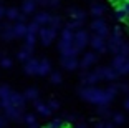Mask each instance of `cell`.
Masks as SVG:
<instances>
[{"label":"cell","mask_w":129,"mask_h":128,"mask_svg":"<svg viewBox=\"0 0 129 128\" xmlns=\"http://www.w3.org/2000/svg\"><path fill=\"white\" fill-rule=\"evenodd\" d=\"M94 73L98 75L99 80H114L118 77V72L113 67H99Z\"/></svg>","instance_id":"52a82bcc"},{"label":"cell","mask_w":129,"mask_h":128,"mask_svg":"<svg viewBox=\"0 0 129 128\" xmlns=\"http://www.w3.org/2000/svg\"><path fill=\"white\" fill-rule=\"evenodd\" d=\"M122 2H129V0H122Z\"/></svg>","instance_id":"7bdbcfd3"},{"label":"cell","mask_w":129,"mask_h":128,"mask_svg":"<svg viewBox=\"0 0 129 128\" xmlns=\"http://www.w3.org/2000/svg\"><path fill=\"white\" fill-rule=\"evenodd\" d=\"M96 82H99L98 75H96L94 72L93 73H86V75H83V83L86 85V87H91V85H94Z\"/></svg>","instance_id":"ffe728a7"},{"label":"cell","mask_w":129,"mask_h":128,"mask_svg":"<svg viewBox=\"0 0 129 128\" xmlns=\"http://www.w3.org/2000/svg\"><path fill=\"white\" fill-rule=\"evenodd\" d=\"M76 128H86V125H84V123H80V125H76Z\"/></svg>","instance_id":"b9f144b4"},{"label":"cell","mask_w":129,"mask_h":128,"mask_svg":"<svg viewBox=\"0 0 129 128\" xmlns=\"http://www.w3.org/2000/svg\"><path fill=\"white\" fill-rule=\"evenodd\" d=\"M56 33H58V28H56V27L45 25V27H42V28H40L38 37H40V42H42L43 45H50V43L56 38Z\"/></svg>","instance_id":"3957f363"},{"label":"cell","mask_w":129,"mask_h":128,"mask_svg":"<svg viewBox=\"0 0 129 128\" xmlns=\"http://www.w3.org/2000/svg\"><path fill=\"white\" fill-rule=\"evenodd\" d=\"M50 19H51V15H50L48 12H40V13L35 15L33 22L37 23V25H40V27H45V25H48V23H50Z\"/></svg>","instance_id":"7c38bea8"},{"label":"cell","mask_w":129,"mask_h":128,"mask_svg":"<svg viewBox=\"0 0 129 128\" xmlns=\"http://www.w3.org/2000/svg\"><path fill=\"white\" fill-rule=\"evenodd\" d=\"M98 113L101 115V117H109V115H111V113H109V108H108V105H99Z\"/></svg>","instance_id":"f546056e"},{"label":"cell","mask_w":129,"mask_h":128,"mask_svg":"<svg viewBox=\"0 0 129 128\" xmlns=\"http://www.w3.org/2000/svg\"><path fill=\"white\" fill-rule=\"evenodd\" d=\"M60 82H61V75H60V73H51V83L58 85Z\"/></svg>","instance_id":"e575fe53"},{"label":"cell","mask_w":129,"mask_h":128,"mask_svg":"<svg viewBox=\"0 0 129 128\" xmlns=\"http://www.w3.org/2000/svg\"><path fill=\"white\" fill-rule=\"evenodd\" d=\"M119 90H122V92H129V87H127V85H119Z\"/></svg>","instance_id":"74e56055"},{"label":"cell","mask_w":129,"mask_h":128,"mask_svg":"<svg viewBox=\"0 0 129 128\" xmlns=\"http://www.w3.org/2000/svg\"><path fill=\"white\" fill-rule=\"evenodd\" d=\"M35 110H37L40 115H43V117H48L50 113H51V110L48 108V105H46V103H42V102H35Z\"/></svg>","instance_id":"d6986e66"},{"label":"cell","mask_w":129,"mask_h":128,"mask_svg":"<svg viewBox=\"0 0 129 128\" xmlns=\"http://www.w3.org/2000/svg\"><path fill=\"white\" fill-rule=\"evenodd\" d=\"M2 17H5V8L0 5V19H2Z\"/></svg>","instance_id":"ab89813d"},{"label":"cell","mask_w":129,"mask_h":128,"mask_svg":"<svg viewBox=\"0 0 129 128\" xmlns=\"http://www.w3.org/2000/svg\"><path fill=\"white\" fill-rule=\"evenodd\" d=\"M84 17H86V13H84L83 10H78V8H71V19H73V20H78V22L83 23Z\"/></svg>","instance_id":"7402d4cb"},{"label":"cell","mask_w":129,"mask_h":128,"mask_svg":"<svg viewBox=\"0 0 129 128\" xmlns=\"http://www.w3.org/2000/svg\"><path fill=\"white\" fill-rule=\"evenodd\" d=\"M116 55H122V57H129V45L127 43H124L122 42L121 45L118 47V50H116Z\"/></svg>","instance_id":"4316f807"},{"label":"cell","mask_w":129,"mask_h":128,"mask_svg":"<svg viewBox=\"0 0 129 128\" xmlns=\"http://www.w3.org/2000/svg\"><path fill=\"white\" fill-rule=\"evenodd\" d=\"M61 65L66 70H76L80 63L76 60V57H61Z\"/></svg>","instance_id":"8fae6325"},{"label":"cell","mask_w":129,"mask_h":128,"mask_svg":"<svg viewBox=\"0 0 129 128\" xmlns=\"http://www.w3.org/2000/svg\"><path fill=\"white\" fill-rule=\"evenodd\" d=\"M89 43H91V47L96 50V52L99 53H106L108 52V45H106V38L99 37V35H93L91 38H89Z\"/></svg>","instance_id":"8992f818"},{"label":"cell","mask_w":129,"mask_h":128,"mask_svg":"<svg viewBox=\"0 0 129 128\" xmlns=\"http://www.w3.org/2000/svg\"><path fill=\"white\" fill-rule=\"evenodd\" d=\"M96 128H113V125L108 123V121H101V123L96 125Z\"/></svg>","instance_id":"d590c367"},{"label":"cell","mask_w":129,"mask_h":128,"mask_svg":"<svg viewBox=\"0 0 129 128\" xmlns=\"http://www.w3.org/2000/svg\"><path fill=\"white\" fill-rule=\"evenodd\" d=\"M124 108L129 110V98H126V102H124Z\"/></svg>","instance_id":"60d3db41"},{"label":"cell","mask_w":129,"mask_h":128,"mask_svg":"<svg viewBox=\"0 0 129 128\" xmlns=\"http://www.w3.org/2000/svg\"><path fill=\"white\" fill-rule=\"evenodd\" d=\"M4 40H12V38H17L15 37V32H13V27L12 25H4V33H2Z\"/></svg>","instance_id":"44dd1931"},{"label":"cell","mask_w":129,"mask_h":128,"mask_svg":"<svg viewBox=\"0 0 129 128\" xmlns=\"http://www.w3.org/2000/svg\"><path fill=\"white\" fill-rule=\"evenodd\" d=\"M96 60H98V55H96L94 52H88V53H84L83 60L80 62V67L88 68V67H91L93 63H96Z\"/></svg>","instance_id":"30bf717a"},{"label":"cell","mask_w":129,"mask_h":128,"mask_svg":"<svg viewBox=\"0 0 129 128\" xmlns=\"http://www.w3.org/2000/svg\"><path fill=\"white\" fill-rule=\"evenodd\" d=\"M119 87H109L106 90L103 88H94V87H83L80 90V95L81 98H84L86 102H91V103H96V105H108V103L116 97Z\"/></svg>","instance_id":"6da1fadb"},{"label":"cell","mask_w":129,"mask_h":128,"mask_svg":"<svg viewBox=\"0 0 129 128\" xmlns=\"http://www.w3.org/2000/svg\"><path fill=\"white\" fill-rule=\"evenodd\" d=\"M38 90H35V88H28L25 93H23V97H25V100H31V102H37L38 98Z\"/></svg>","instance_id":"603a6c76"},{"label":"cell","mask_w":129,"mask_h":128,"mask_svg":"<svg viewBox=\"0 0 129 128\" xmlns=\"http://www.w3.org/2000/svg\"><path fill=\"white\" fill-rule=\"evenodd\" d=\"M103 13H104V7H103V5H99V4H96V5H93L91 7V15L93 17H101Z\"/></svg>","instance_id":"484cf974"},{"label":"cell","mask_w":129,"mask_h":128,"mask_svg":"<svg viewBox=\"0 0 129 128\" xmlns=\"http://www.w3.org/2000/svg\"><path fill=\"white\" fill-rule=\"evenodd\" d=\"M31 52H33V48L31 47H23V48H20V52H18V60H22V62H28L31 58Z\"/></svg>","instance_id":"9a60e30c"},{"label":"cell","mask_w":129,"mask_h":128,"mask_svg":"<svg viewBox=\"0 0 129 128\" xmlns=\"http://www.w3.org/2000/svg\"><path fill=\"white\" fill-rule=\"evenodd\" d=\"M23 121H25L28 126H30V125H33V123H37V121H35V117H33V115H25V117H23Z\"/></svg>","instance_id":"836d02e7"},{"label":"cell","mask_w":129,"mask_h":128,"mask_svg":"<svg viewBox=\"0 0 129 128\" xmlns=\"http://www.w3.org/2000/svg\"><path fill=\"white\" fill-rule=\"evenodd\" d=\"M64 125H66V123H64V121L61 120V118H56V120H53V121H50V123L46 125L45 128H63Z\"/></svg>","instance_id":"83f0119b"},{"label":"cell","mask_w":129,"mask_h":128,"mask_svg":"<svg viewBox=\"0 0 129 128\" xmlns=\"http://www.w3.org/2000/svg\"><path fill=\"white\" fill-rule=\"evenodd\" d=\"M13 32H15V37H25L28 32V25L25 22H17L15 25H13Z\"/></svg>","instance_id":"4fadbf2b"},{"label":"cell","mask_w":129,"mask_h":128,"mask_svg":"<svg viewBox=\"0 0 129 128\" xmlns=\"http://www.w3.org/2000/svg\"><path fill=\"white\" fill-rule=\"evenodd\" d=\"M51 72V63H50L46 58L40 60V65H38V75H48Z\"/></svg>","instance_id":"2e32d148"},{"label":"cell","mask_w":129,"mask_h":128,"mask_svg":"<svg viewBox=\"0 0 129 128\" xmlns=\"http://www.w3.org/2000/svg\"><path fill=\"white\" fill-rule=\"evenodd\" d=\"M10 95H12V90L7 87V85L0 87V102H7L8 98H10Z\"/></svg>","instance_id":"cb8c5ba5"},{"label":"cell","mask_w":129,"mask_h":128,"mask_svg":"<svg viewBox=\"0 0 129 128\" xmlns=\"http://www.w3.org/2000/svg\"><path fill=\"white\" fill-rule=\"evenodd\" d=\"M46 105H48V108L51 110V112H56V110L60 108V103H58V102H55V100H53V102H51V100H50V102L46 103Z\"/></svg>","instance_id":"d6a6232c"},{"label":"cell","mask_w":129,"mask_h":128,"mask_svg":"<svg viewBox=\"0 0 129 128\" xmlns=\"http://www.w3.org/2000/svg\"><path fill=\"white\" fill-rule=\"evenodd\" d=\"M0 128H5V118L0 117Z\"/></svg>","instance_id":"f35d334b"},{"label":"cell","mask_w":129,"mask_h":128,"mask_svg":"<svg viewBox=\"0 0 129 128\" xmlns=\"http://www.w3.org/2000/svg\"><path fill=\"white\" fill-rule=\"evenodd\" d=\"M38 65H40V60H35V58H30L28 62H25V73L28 75H38Z\"/></svg>","instance_id":"9c48e42d"},{"label":"cell","mask_w":129,"mask_h":128,"mask_svg":"<svg viewBox=\"0 0 129 128\" xmlns=\"http://www.w3.org/2000/svg\"><path fill=\"white\" fill-rule=\"evenodd\" d=\"M73 35H75V32L68 30V28H64L61 32V40H60V45H58L61 57H76L78 50L73 45Z\"/></svg>","instance_id":"7a4b0ae2"},{"label":"cell","mask_w":129,"mask_h":128,"mask_svg":"<svg viewBox=\"0 0 129 128\" xmlns=\"http://www.w3.org/2000/svg\"><path fill=\"white\" fill-rule=\"evenodd\" d=\"M113 121L116 125H122L124 123V117H122L121 113H116V115H113Z\"/></svg>","instance_id":"1f68e13d"},{"label":"cell","mask_w":129,"mask_h":128,"mask_svg":"<svg viewBox=\"0 0 129 128\" xmlns=\"http://www.w3.org/2000/svg\"><path fill=\"white\" fill-rule=\"evenodd\" d=\"M66 28H68V30H80L81 28V22H78V20H71V22H68L66 23Z\"/></svg>","instance_id":"f1b7e54d"},{"label":"cell","mask_w":129,"mask_h":128,"mask_svg":"<svg viewBox=\"0 0 129 128\" xmlns=\"http://www.w3.org/2000/svg\"><path fill=\"white\" fill-rule=\"evenodd\" d=\"M127 30H129V28H127Z\"/></svg>","instance_id":"ee69618b"},{"label":"cell","mask_w":129,"mask_h":128,"mask_svg":"<svg viewBox=\"0 0 129 128\" xmlns=\"http://www.w3.org/2000/svg\"><path fill=\"white\" fill-rule=\"evenodd\" d=\"M46 5H50V7H58V5H60V0H48Z\"/></svg>","instance_id":"8d00e7d4"},{"label":"cell","mask_w":129,"mask_h":128,"mask_svg":"<svg viewBox=\"0 0 129 128\" xmlns=\"http://www.w3.org/2000/svg\"><path fill=\"white\" fill-rule=\"evenodd\" d=\"M5 17L8 20H17V22H23V13H20L17 8H7L5 10Z\"/></svg>","instance_id":"5bb4252c"},{"label":"cell","mask_w":129,"mask_h":128,"mask_svg":"<svg viewBox=\"0 0 129 128\" xmlns=\"http://www.w3.org/2000/svg\"><path fill=\"white\" fill-rule=\"evenodd\" d=\"M37 37H38L37 33H31V32H27V35H25V45H27V47H31V48H33L35 42H37Z\"/></svg>","instance_id":"d4e9b609"},{"label":"cell","mask_w":129,"mask_h":128,"mask_svg":"<svg viewBox=\"0 0 129 128\" xmlns=\"http://www.w3.org/2000/svg\"><path fill=\"white\" fill-rule=\"evenodd\" d=\"M4 110H5L7 118H12V120H20V118H22V108H20V106L7 105V106H4Z\"/></svg>","instance_id":"ba28073f"},{"label":"cell","mask_w":129,"mask_h":128,"mask_svg":"<svg viewBox=\"0 0 129 128\" xmlns=\"http://www.w3.org/2000/svg\"><path fill=\"white\" fill-rule=\"evenodd\" d=\"M0 65L4 68H10L12 67V58H8V57H2L0 58Z\"/></svg>","instance_id":"4dcf8cb0"},{"label":"cell","mask_w":129,"mask_h":128,"mask_svg":"<svg viewBox=\"0 0 129 128\" xmlns=\"http://www.w3.org/2000/svg\"><path fill=\"white\" fill-rule=\"evenodd\" d=\"M91 30H94V33L99 35V37H103V38L109 37V27H108V23L103 19H96L94 22L91 23Z\"/></svg>","instance_id":"5b68a950"},{"label":"cell","mask_w":129,"mask_h":128,"mask_svg":"<svg viewBox=\"0 0 129 128\" xmlns=\"http://www.w3.org/2000/svg\"><path fill=\"white\" fill-rule=\"evenodd\" d=\"M114 19L118 20V22H126V20H127V13H126L124 7H122L121 4L116 5V10H114Z\"/></svg>","instance_id":"e0dca14e"},{"label":"cell","mask_w":129,"mask_h":128,"mask_svg":"<svg viewBox=\"0 0 129 128\" xmlns=\"http://www.w3.org/2000/svg\"><path fill=\"white\" fill-rule=\"evenodd\" d=\"M35 7H37V0H25L22 5V12L25 13V15H28V13H33L35 12Z\"/></svg>","instance_id":"ac0fdd59"},{"label":"cell","mask_w":129,"mask_h":128,"mask_svg":"<svg viewBox=\"0 0 129 128\" xmlns=\"http://www.w3.org/2000/svg\"><path fill=\"white\" fill-rule=\"evenodd\" d=\"M88 43H89V35L84 30H76L75 35H73V45H75V48L78 52H81Z\"/></svg>","instance_id":"277c9868"}]
</instances>
